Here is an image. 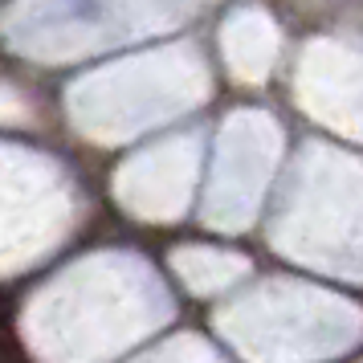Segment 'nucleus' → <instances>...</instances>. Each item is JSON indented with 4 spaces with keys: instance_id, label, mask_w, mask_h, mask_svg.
Listing matches in <instances>:
<instances>
[{
    "instance_id": "obj_5",
    "label": "nucleus",
    "mask_w": 363,
    "mask_h": 363,
    "mask_svg": "<svg viewBox=\"0 0 363 363\" xmlns=\"http://www.w3.org/2000/svg\"><path fill=\"white\" fill-rule=\"evenodd\" d=\"M278 151V135L269 118H237L229 127L225 151H220V172L204 204V220L220 233H241L257 216L262 204V184L269 180V164Z\"/></svg>"
},
{
    "instance_id": "obj_1",
    "label": "nucleus",
    "mask_w": 363,
    "mask_h": 363,
    "mask_svg": "<svg viewBox=\"0 0 363 363\" xmlns=\"http://www.w3.org/2000/svg\"><path fill=\"white\" fill-rule=\"evenodd\" d=\"M172 314V294L143 257L94 253L29 298L21 335L37 363H111Z\"/></svg>"
},
{
    "instance_id": "obj_7",
    "label": "nucleus",
    "mask_w": 363,
    "mask_h": 363,
    "mask_svg": "<svg viewBox=\"0 0 363 363\" xmlns=\"http://www.w3.org/2000/svg\"><path fill=\"white\" fill-rule=\"evenodd\" d=\"M172 269L184 281V290H192L200 298L229 294L249 278L245 257L225 253V249H208V245H180L172 253Z\"/></svg>"
},
{
    "instance_id": "obj_6",
    "label": "nucleus",
    "mask_w": 363,
    "mask_h": 363,
    "mask_svg": "<svg viewBox=\"0 0 363 363\" xmlns=\"http://www.w3.org/2000/svg\"><path fill=\"white\" fill-rule=\"evenodd\" d=\"M192 180H196L192 143H167L143 160H131V167L118 176V200L135 216L176 220L192 200Z\"/></svg>"
},
{
    "instance_id": "obj_3",
    "label": "nucleus",
    "mask_w": 363,
    "mask_h": 363,
    "mask_svg": "<svg viewBox=\"0 0 363 363\" xmlns=\"http://www.w3.org/2000/svg\"><path fill=\"white\" fill-rule=\"evenodd\" d=\"M269 241L290 262L363 286V172L314 151L294 176Z\"/></svg>"
},
{
    "instance_id": "obj_2",
    "label": "nucleus",
    "mask_w": 363,
    "mask_h": 363,
    "mask_svg": "<svg viewBox=\"0 0 363 363\" xmlns=\"http://www.w3.org/2000/svg\"><path fill=\"white\" fill-rule=\"evenodd\" d=\"M216 330L249 363H318L363 343V306L318 286L274 278L225 302Z\"/></svg>"
},
{
    "instance_id": "obj_8",
    "label": "nucleus",
    "mask_w": 363,
    "mask_h": 363,
    "mask_svg": "<svg viewBox=\"0 0 363 363\" xmlns=\"http://www.w3.org/2000/svg\"><path fill=\"white\" fill-rule=\"evenodd\" d=\"M131 363H229V359L208 339H200V335H172L160 347L135 355Z\"/></svg>"
},
{
    "instance_id": "obj_4",
    "label": "nucleus",
    "mask_w": 363,
    "mask_h": 363,
    "mask_svg": "<svg viewBox=\"0 0 363 363\" xmlns=\"http://www.w3.org/2000/svg\"><path fill=\"white\" fill-rule=\"evenodd\" d=\"M69 220L74 200L57 167L25 151H0V278L53 253Z\"/></svg>"
}]
</instances>
